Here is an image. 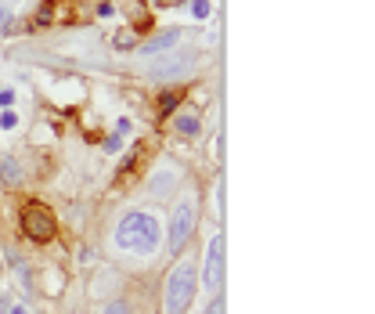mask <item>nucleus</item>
I'll return each mask as SVG.
<instances>
[{"instance_id": "obj_1", "label": "nucleus", "mask_w": 375, "mask_h": 314, "mask_svg": "<svg viewBox=\"0 0 375 314\" xmlns=\"http://www.w3.org/2000/svg\"><path fill=\"white\" fill-rule=\"evenodd\" d=\"M119 253H130V257H152L155 249L163 246V224L155 221L148 210H130L119 217L116 235H112Z\"/></svg>"}, {"instance_id": "obj_2", "label": "nucleus", "mask_w": 375, "mask_h": 314, "mask_svg": "<svg viewBox=\"0 0 375 314\" xmlns=\"http://www.w3.org/2000/svg\"><path fill=\"white\" fill-rule=\"evenodd\" d=\"M199 289V267L192 257H184L170 267L166 274V289H163V314H188Z\"/></svg>"}, {"instance_id": "obj_3", "label": "nucleus", "mask_w": 375, "mask_h": 314, "mask_svg": "<svg viewBox=\"0 0 375 314\" xmlns=\"http://www.w3.org/2000/svg\"><path fill=\"white\" fill-rule=\"evenodd\" d=\"M195 224H199V199L188 192L177 199L173 213H170V235H166V246H170V253H180L184 242L195 235Z\"/></svg>"}, {"instance_id": "obj_4", "label": "nucleus", "mask_w": 375, "mask_h": 314, "mask_svg": "<svg viewBox=\"0 0 375 314\" xmlns=\"http://www.w3.org/2000/svg\"><path fill=\"white\" fill-rule=\"evenodd\" d=\"M224 286V235H213L206 242V264H202V289L216 296Z\"/></svg>"}, {"instance_id": "obj_5", "label": "nucleus", "mask_w": 375, "mask_h": 314, "mask_svg": "<svg viewBox=\"0 0 375 314\" xmlns=\"http://www.w3.org/2000/svg\"><path fill=\"white\" fill-rule=\"evenodd\" d=\"M22 231L33 238V242H51L54 238V217H51V210H44L40 203L25 206L22 210Z\"/></svg>"}, {"instance_id": "obj_6", "label": "nucleus", "mask_w": 375, "mask_h": 314, "mask_svg": "<svg viewBox=\"0 0 375 314\" xmlns=\"http://www.w3.org/2000/svg\"><path fill=\"white\" fill-rule=\"evenodd\" d=\"M195 66V58L192 54H184V51H177V54H159V61L152 66V76L155 80H180V76H188V69Z\"/></svg>"}, {"instance_id": "obj_7", "label": "nucleus", "mask_w": 375, "mask_h": 314, "mask_svg": "<svg viewBox=\"0 0 375 314\" xmlns=\"http://www.w3.org/2000/svg\"><path fill=\"white\" fill-rule=\"evenodd\" d=\"M177 184H180V170H177V163H166L163 170H155L152 174V181H148V195L152 199H170L173 192H177Z\"/></svg>"}, {"instance_id": "obj_8", "label": "nucleus", "mask_w": 375, "mask_h": 314, "mask_svg": "<svg viewBox=\"0 0 375 314\" xmlns=\"http://www.w3.org/2000/svg\"><path fill=\"white\" fill-rule=\"evenodd\" d=\"M180 40H184V29H180V25H170V29H163V33H155V37L141 47V54H145V58H159V54L173 51Z\"/></svg>"}, {"instance_id": "obj_9", "label": "nucleus", "mask_w": 375, "mask_h": 314, "mask_svg": "<svg viewBox=\"0 0 375 314\" xmlns=\"http://www.w3.org/2000/svg\"><path fill=\"white\" fill-rule=\"evenodd\" d=\"M119 286H123V274H119V271H109V267L90 278V293H94V296H112Z\"/></svg>"}, {"instance_id": "obj_10", "label": "nucleus", "mask_w": 375, "mask_h": 314, "mask_svg": "<svg viewBox=\"0 0 375 314\" xmlns=\"http://www.w3.org/2000/svg\"><path fill=\"white\" fill-rule=\"evenodd\" d=\"M0 181H4L8 188H18L22 184V163L11 159V155H4V159H0Z\"/></svg>"}, {"instance_id": "obj_11", "label": "nucleus", "mask_w": 375, "mask_h": 314, "mask_svg": "<svg viewBox=\"0 0 375 314\" xmlns=\"http://www.w3.org/2000/svg\"><path fill=\"white\" fill-rule=\"evenodd\" d=\"M177 134H184V138H195V134H199V112L184 109V112L177 116Z\"/></svg>"}, {"instance_id": "obj_12", "label": "nucleus", "mask_w": 375, "mask_h": 314, "mask_svg": "<svg viewBox=\"0 0 375 314\" xmlns=\"http://www.w3.org/2000/svg\"><path fill=\"white\" fill-rule=\"evenodd\" d=\"M102 314H130V303L127 300H109Z\"/></svg>"}, {"instance_id": "obj_13", "label": "nucleus", "mask_w": 375, "mask_h": 314, "mask_svg": "<svg viewBox=\"0 0 375 314\" xmlns=\"http://www.w3.org/2000/svg\"><path fill=\"white\" fill-rule=\"evenodd\" d=\"M192 15L195 18H206L209 15V0H192Z\"/></svg>"}, {"instance_id": "obj_14", "label": "nucleus", "mask_w": 375, "mask_h": 314, "mask_svg": "<svg viewBox=\"0 0 375 314\" xmlns=\"http://www.w3.org/2000/svg\"><path fill=\"white\" fill-rule=\"evenodd\" d=\"M206 314H224V296L216 293L213 300H209V307H206Z\"/></svg>"}, {"instance_id": "obj_15", "label": "nucleus", "mask_w": 375, "mask_h": 314, "mask_svg": "<svg viewBox=\"0 0 375 314\" xmlns=\"http://www.w3.org/2000/svg\"><path fill=\"white\" fill-rule=\"evenodd\" d=\"M134 44V33H130V29H123V33L116 37V47H130Z\"/></svg>"}, {"instance_id": "obj_16", "label": "nucleus", "mask_w": 375, "mask_h": 314, "mask_svg": "<svg viewBox=\"0 0 375 314\" xmlns=\"http://www.w3.org/2000/svg\"><path fill=\"white\" fill-rule=\"evenodd\" d=\"M173 105H177V94H163V98H159V109L163 112H170Z\"/></svg>"}, {"instance_id": "obj_17", "label": "nucleus", "mask_w": 375, "mask_h": 314, "mask_svg": "<svg viewBox=\"0 0 375 314\" xmlns=\"http://www.w3.org/2000/svg\"><path fill=\"white\" fill-rule=\"evenodd\" d=\"M15 123H18V116H15V112H4V116H0V127H4V131H11Z\"/></svg>"}, {"instance_id": "obj_18", "label": "nucleus", "mask_w": 375, "mask_h": 314, "mask_svg": "<svg viewBox=\"0 0 375 314\" xmlns=\"http://www.w3.org/2000/svg\"><path fill=\"white\" fill-rule=\"evenodd\" d=\"M119 148H123V138H119V134L105 141V152H119Z\"/></svg>"}, {"instance_id": "obj_19", "label": "nucleus", "mask_w": 375, "mask_h": 314, "mask_svg": "<svg viewBox=\"0 0 375 314\" xmlns=\"http://www.w3.org/2000/svg\"><path fill=\"white\" fill-rule=\"evenodd\" d=\"M15 102V94L11 90H0V105H11Z\"/></svg>"}, {"instance_id": "obj_20", "label": "nucleus", "mask_w": 375, "mask_h": 314, "mask_svg": "<svg viewBox=\"0 0 375 314\" xmlns=\"http://www.w3.org/2000/svg\"><path fill=\"white\" fill-rule=\"evenodd\" d=\"M8 22H11V15H8V11H4V8H0V29H4V25H8Z\"/></svg>"}, {"instance_id": "obj_21", "label": "nucleus", "mask_w": 375, "mask_h": 314, "mask_svg": "<svg viewBox=\"0 0 375 314\" xmlns=\"http://www.w3.org/2000/svg\"><path fill=\"white\" fill-rule=\"evenodd\" d=\"M11 314H29V310H25V307H15V310H11Z\"/></svg>"}]
</instances>
